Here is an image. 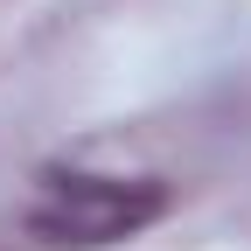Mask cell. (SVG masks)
I'll list each match as a JSON object with an SVG mask.
<instances>
[{
  "mask_svg": "<svg viewBox=\"0 0 251 251\" xmlns=\"http://www.w3.org/2000/svg\"><path fill=\"white\" fill-rule=\"evenodd\" d=\"M168 216V181L153 175H98V168H49L28 202V237L49 251H112Z\"/></svg>",
  "mask_w": 251,
  "mask_h": 251,
  "instance_id": "cell-1",
  "label": "cell"
}]
</instances>
